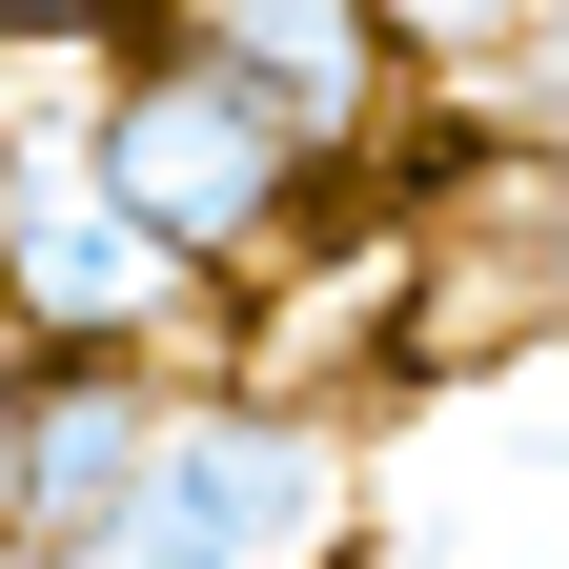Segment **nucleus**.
<instances>
[{"mask_svg":"<svg viewBox=\"0 0 569 569\" xmlns=\"http://www.w3.org/2000/svg\"><path fill=\"white\" fill-rule=\"evenodd\" d=\"M0 549H21V346H0Z\"/></svg>","mask_w":569,"mask_h":569,"instance_id":"7","label":"nucleus"},{"mask_svg":"<svg viewBox=\"0 0 569 569\" xmlns=\"http://www.w3.org/2000/svg\"><path fill=\"white\" fill-rule=\"evenodd\" d=\"M82 163L142 203V224H163L203 284H224V306H264L284 264H306V224H326V142L284 122L244 61H203L183 21H122V61H102V122H82Z\"/></svg>","mask_w":569,"mask_h":569,"instance_id":"2","label":"nucleus"},{"mask_svg":"<svg viewBox=\"0 0 569 569\" xmlns=\"http://www.w3.org/2000/svg\"><path fill=\"white\" fill-rule=\"evenodd\" d=\"M21 21H142V0H0V41H21Z\"/></svg>","mask_w":569,"mask_h":569,"instance_id":"8","label":"nucleus"},{"mask_svg":"<svg viewBox=\"0 0 569 569\" xmlns=\"http://www.w3.org/2000/svg\"><path fill=\"white\" fill-rule=\"evenodd\" d=\"M142 21H183L203 61H244V82L306 122L346 183L407 142V41H387V0H142Z\"/></svg>","mask_w":569,"mask_h":569,"instance_id":"4","label":"nucleus"},{"mask_svg":"<svg viewBox=\"0 0 569 569\" xmlns=\"http://www.w3.org/2000/svg\"><path fill=\"white\" fill-rule=\"evenodd\" d=\"M367 549H387L367 427H346L326 387H264V346L163 367L142 488L82 529V569H367Z\"/></svg>","mask_w":569,"mask_h":569,"instance_id":"1","label":"nucleus"},{"mask_svg":"<svg viewBox=\"0 0 569 569\" xmlns=\"http://www.w3.org/2000/svg\"><path fill=\"white\" fill-rule=\"evenodd\" d=\"M529 468H549V488H569V427H529Z\"/></svg>","mask_w":569,"mask_h":569,"instance_id":"9","label":"nucleus"},{"mask_svg":"<svg viewBox=\"0 0 569 569\" xmlns=\"http://www.w3.org/2000/svg\"><path fill=\"white\" fill-rule=\"evenodd\" d=\"M0 163H21V122H0Z\"/></svg>","mask_w":569,"mask_h":569,"instance_id":"11","label":"nucleus"},{"mask_svg":"<svg viewBox=\"0 0 569 569\" xmlns=\"http://www.w3.org/2000/svg\"><path fill=\"white\" fill-rule=\"evenodd\" d=\"M142 427H163V367H102V346H21V549H82L142 488Z\"/></svg>","mask_w":569,"mask_h":569,"instance_id":"5","label":"nucleus"},{"mask_svg":"<svg viewBox=\"0 0 569 569\" xmlns=\"http://www.w3.org/2000/svg\"><path fill=\"white\" fill-rule=\"evenodd\" d=\"M0 346H102V367H203L244 346V306L203 284L142 203L61 142V163H0Z\"/></svg>","mask_w":569,"mask_h":569,"instance_id":"3","label":"nucleus"},{"mask_svg":"<svg viewBox=\"0 0 569 569\" xmlns=\"http://www.w3.org/2000/svg\"><path fill=\"white\" fill-rule=\"evenodd\" d=\"M529 21H549V0H387V41H407V82H509V61H529Z\"/></svg>","mask_w":569,"mask_h":569,"instance_id":"6","label":"nucleus"},{"mask_svg":"<svg viewBox=\"0 0 569 569\" xmlns=\"http://www.w3.org/2000/svg\"><path fill=\"white\" fill-rule=\"evenodd\" d=\"M0 569H82V549H0Z\"/></svg>","mask_w":569,"mask_h":569,"instance_id":"10","label":"nucleus"}]
</instances>
